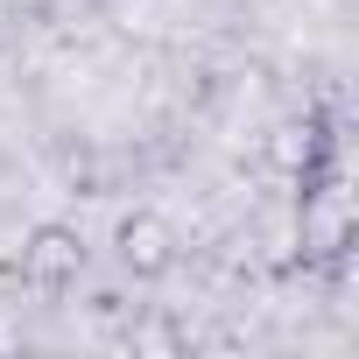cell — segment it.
I'll return each mask as SVG.
<instances>
[{"label": "cell", "instance_id": "2", "mask_svg": "<svg viewBox=\"0 0 359 359\" xmlns=\"http://www.w3.org/2000/svg\"><path fill=\"white\" fill-rule=\"evenodd\" d=\"M78 275H85V233L64 226V219L29 226V240H22V282L57 296V289H71Z\"/></svg>", "mask_w": 359, "mask_h": 359}, {"label": "cell", "instance_id": "1", "mask_svg": "<svg viewBox=\"0 0 359 359\" xmlns=\"http://www.w3.org/2000/svg\"><path fill=\"white\" fill-rule=\"evenodd\" d=\"M296 184H303V205H296V247H303V261L345 268L352 233H359V212H352V191H345V169L324 162V169L296 176Z\"/></svg>", "mask_w": 359, "mask_h": 359}, {"label": "cell", "instance_id": "4", "mask_svg": "<svg viewBox=\"0 0 359 359\" xmlns=\"http://www.w3.org/2000/svg\"><path fill=\"white\" fill-rule=\"evenodd\" d=\"M268 162H275L282 176H310V169L338 162V141H331L324 113H303V120H282V127L268 134Z\"/></svg>", "mask_w": 359, "mask_h": 359}, {"label": "cell", "instance_id": "3", "mask_svg": "<svg viewBox=\"0 0 359 359\" xmlns=\"http://www.w3.org/2000/svg\"><path fill=\"white\" fill-rule=\"evenodd\" d=\"M113 254H120V268L134 282H162L176 268V226L162 212H127L120 233H113Z\"/></svg>", "mask_w": 359, "mask_h": 359}]
</instances>
